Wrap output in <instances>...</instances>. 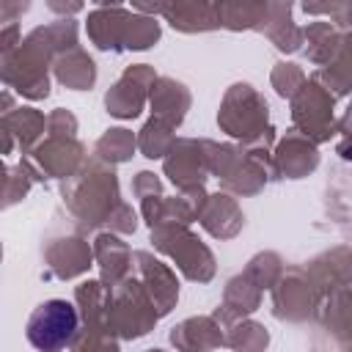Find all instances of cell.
Instances as JSON below:
<instances>
[{"instance_id":"6da1fadb","label":"cell","mask_w":352,"mask_h":352,"mask_svg":"<svg viewBox=\"0 0 352 352\" xmlns=\"http://www.w3.org/2000/svg\"><path fill=\"white\" fill-rule=\"evenodd\" d=\"M74 330H77V314H74L72 302H66V300L41 302L28 322V338L41 352H52V349L69 344Z\"/></svg>"}]
</instances>
